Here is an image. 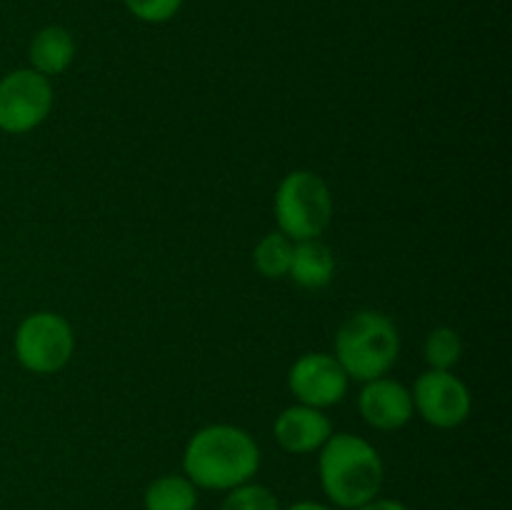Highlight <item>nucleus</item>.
I'll use <instances>...</instances> for the list:
<instances>
[{
	"mask_svg": "<svg viewBox=\"0 0 512 510\" xmlns=\"http://www.w3.org/2000/svg\"><path fill=\"white\" fill-rule=\"evenodd\" d=\"M423 355L430 370H450L463 355V340L453 328H435L425 338Z\"/></svg>",
	"mask_w": 512,
	"mask_h": 510,
	"instance_id": "15",
	"label": "nucleus"
},
{
	"mask_svg": "<svg viewBox=\"0 0 512 510\" xmlns=\"http://www.w3.org/2000/svg\"><path fill=\"white\" fill-rule=\"evenodd\" d=\"M288 510H330V508H328V505H320V503H310V500H303V503L290 505Z\"/></svg>",
	"mask_w": 512,
	"mask_h": 510,
	"instance_id": "19",
	"label": "nucleus"
},
{
	"mask_svg": "<svg viewBox=\"0 0 512 510\" xmlns=\"http://www.w3.org/2000/svg\"><path fill=\"white\" fill-rule=\"evenodd\" d=\"M400 353L398 328L378 310H360L340 325L335 335V358L348 378L368 383L383 378Z\"/></svg>",
	"mask_w": 512,
	"mask_h": 510,
	"instance_id": "3",
	"label": "nucleus"
},
{
	"mask_svg": "<svg viewBox=\"0 0 512 510\" xmlns=\"http://www.w3.org/2000/svg\"><path fill=\"white\" fill-rule=\"evenodd\" d=\"M258 468V443L235 425H205L185 445L183 470L195 488L233 490L250 483Z\"/></svg>",
	"mask_w": 512,
	"mask_h": 510,
	"instance_id": "1",
	"label": "nucleus"
},
{
	"mask_svg": "<svg viewBox=\"0 0 512 510\" xmlns=\"http://www.w3.org/2000/svg\"><path fill=\"white\" fill-rule=\"evenodd\" d=\"M275 218L280 233L293 243L318 240L333 220V195L328 183L310 170H293L275 193Z\"/></svg>",
	"mask_w": 512,
	"mask_h": 510,
	"instance_id": "4",
	"label": "nucleus"
},
{
	"mask_svg": "<svg viewBox=\"0 0 512 510\" xmlns=\"http://www.w3.org/2000/svg\"><path fill=\"white\" fill-rule=\"evenodd\" d=\"M293 248V240H290L288 235L280 233V230L265 235V238L255 245L253 253V263L255 268H258V273L270 280L285 278L290 270V260H293Z\"/></svg>",
	"mask_w": 512,
	"mask_h": 510,
	"instance_id": "14",
	"label": "nucleus"
},
{
	"mask_svg": "<svg viewBox=\"0 0 512 510\" xmlns=\"http://www.w3.org/2000/svg\"><path fill=\"white\" fill-rule=\"evenodd\" d=\"M335 258L320 240H300L293 248L288 275L305 290H320L333 280Z\"/></svg>",
	"mask_w": 512,
	"mask_h": 510,
	"instance_id": "12",
	"label": "nucleus"
},
{
	"mask_svg": "<svg viewBox=\"0 0 512 510\" xmlns=\"http://www.w3.org/2000/svg\"><path fill=\"white\" fill-rule=\"evenodd\" d=\"M413 408L433 428H458L473 408L470 390L450 370H425L413 388Z\"/></svg>",
	"mask_w": 512,
	"mask_h": 510,
	"instance_id": "7",
	"label": "nucleus"
},
{
	"mask_svg": "<svg viewBox=\"0 0 512 510\" xmlns=\"http://www.w3.org/2000/svg\"><path fill=\"white\" fill-rule=\"evenodd\" d=\"M220 510H280V505L278 498H275L268 488L255 483H245L230 490V495L225 498Z\"/></svg>",
	"mask_w": 512,
	"mask_h": 510,
	"instance_id": "16",
	"label": "nucleus"
},
{
	"mask_svg": "<svg viewBox=\"0 0 512 510\" xmlns=\"http://www.w3.org/2000/svg\"><path fill=\"white\" fill-rule=\"evenodd\" d=\"M320 483L325 495L340 508L355 510L378 498L383 488L380 453L360 435H330L320 448Z\"/></svg>",
	"mask_w": 512,
	"mask_h": 510,
	"instance_id": "2",
	"label": "nucleus"
},
{
	"mask_svg": "<svg viewBox=\"0 0 512 510\" xmlns=\"http://www.w3.org/2000/svg\"><path fill=\"white\" fill-rule=\"evenodd\" d=\"M198 488L185 475H163L145 490V510H195Z\"/></svg>",
	"mask_w": 512,
	"mask_h": 510,
	"instance_id": "13",
	"label": "nucleus"
},
{
	"mask_svg": "<svg viewBox=\"0 0 512 510\" xmlns=\"http://www.w3.org/2000/svg\"><path fill=\"white\" fill-rule=\"evenodd\" d=\"M53 108L50 78L33 68H18L0 78V130L23 135L38 128Z\"/></svg>",
	"mask_w": 512,
	"mask_h": 510,
	"instance_id": "6",
	"label": "nucleus"
},
{
	"mask_svg": "<svg viewBox=\"0 0 512 510\" xmlns=\"http://www.w3.org/2000/svg\"><path fill=\"white\" fill-rule=\"evenodd\" d=\"M348 383V373L330 353L300 355L288 373V388L298 403L318 410L338 405L348 393Z\"/></svg>",
	"mask_w": 512,
	"mask_h": 510,
	"instance_id": "8",
	"label": "nucleus"
},
{
	"mask_svg": "<svg viewBox=\"0 0 512 510\" xmlns=\"http://www.w3.org/2000/svg\"><path fill=\"white\" fill-rule=\"evenodd\" d=\"M123 3L133 18L150 25L168 23L183 8V0H123Z\"/></svg>",
	"mask_w": 512,
	"mask_h": 510,
	"instance_id": "17",
	"label": "nucleus"
},
{
	"mask_svg": "<svg viewBox=\"0 0 512 510\" xmlns=\"http://www.w3.org/2000/svg\"><path fill=\"white\" fill-rule=\"evenodd\" d=\"M75 58V40L63 25H48L30 40V68L40 75H60Z\"/></svg>",
	"mask_w": 512,
	"mask_h": 510,
	"instance_id": "11",
	"label": "nucleus"
},
{
	"mask_svg": "<svg viewBox=\"0 0 512 510\" xmlns=\"http://www.w3.org/2000/svg\"><path fill=\"white\" fill-rule=\"evenodd\" d=\"M273 433L280 448L295 455H305L323 448L325 440L333 435V425L323 410L298 403L285 408L275 418Z\"/></svg>",
	"mask_w": 512,
	"mask_h": 510,
	"instance_id": "10",
	"label": "nucleus"
},
{
	"mask_svg": "<svg viewBox=\"0 0 512 510\" xmlns=\"http://www.w3.org/2000/svg\"><path fill=\"white\" fill-rule=\"evenodd\" d=\"M15 358L25 370L35 375H50L70 363L75 350V335L68 320L58 313L28 315L18 325L13 338Z\"/></svg>",
	"mask_w": 512,
	"mask_h": 510,
	"instance_id": "5",
	"label": "nucleus"
},
{
	"mask_svg": "<svg viewBox=\"0 0 512 510\" xmlns=\"http://www.w3.org/2000/svg\"><path fill=\"white\" fill-rule=\"evenodd\" d=\"M355 510H408V508H405V505L400 503V500L373 498V500H368V503L360 505V508H355Z\"/></svg>",
	"mask_w": 512,
	"mask_h": 510,
	"instance_id": "18",
	"label": "nucleus"
},
{
	"mask_svg": "<svg viewBox=\"0 0 512 510\" xmlns=\"http://www.w3.org/2000/svg\"><path fill=\"white\" fill-rule=\"evenodd\" d=\"M360 415L378 430H400L413 418V395L393 378H375L360 390Z\"/></svg>",
	"mask_w": 512,
	"mask_h": 510,
	"instance_id": "9",
	"label": "nucleus"
}]
</instances>
